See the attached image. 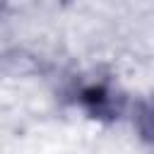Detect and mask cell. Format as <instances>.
Returning <instances> with one entry per match:
<instances>
[{
  "instance_id": "obj_1",
  "label": "cell",
  "mask_w": 154,
  "mask_h": 154,
  "mask_svg": "<svg viewBox=\"0 0 154 154\" xmlns=\"http://www.w3.org/2000/svg\"><path fill=\"white\" fill-rule=\"evenodd\" d=\"M79 101L84 103V108H87L91 116H111L113 108H116L113 94H111L103 84L84 87V89L79 91Z\"/></svg>"
},
{
  "instance_id": "obj_2",
  "label": "cell",
  "mask_w": 154,
  "mask_h": 154,
  "mask_svg": "<svg viewBox=\"0 0 154 154\" xmlns=\"http://www.w3.org/2000/svg\"><path fill=\"white\" fill-rule=\"evenodd\" d=\"M135 128H137L140 137L154 152V96L137 106V111H135Z\"/></svg>"
}]
</instances>
